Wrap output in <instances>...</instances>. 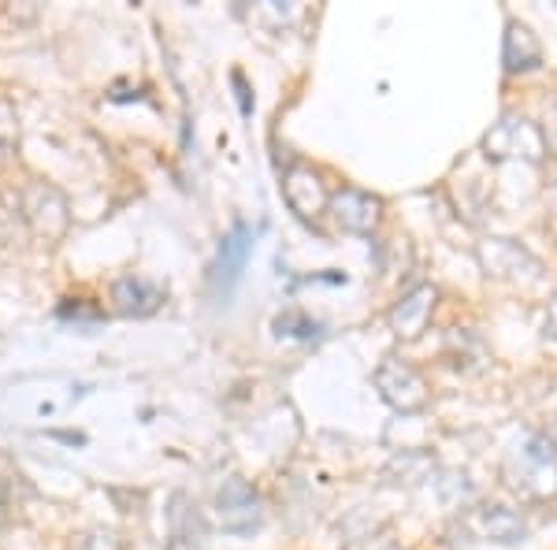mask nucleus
I'll return each instance as SVG.
<instances>
[{
    "instance_id": "f257e3e1",
    "label": "nucleus",
    "mask_w": 557,
    "mask_h": 550,
    "mask_svg": "<svg viewBox=\"0 0 557 550\" xmlns=\"http://www.w3.org/2000/svg\"><path fill=\"white\" fill-rule=\"evenodd\" d=\"M502 480L532 506L557 499V447L546 436H524L502 462Z\"/></svg>"
},
{
    "instance_id": "f03ea898",
    "label": "nucleus",
    "mask_w": 557,
    "mask_h": 550,
    "mask_svg": "<svg viewBox=\"0 0 557 550\" xmlns=\"http://www.w3.org/2000/svg\"><path fill=\"white\" fill-rule=\"evenodd\" d=\"M483 152L491 160H528V164H543L550 142L539 123L524 115H502L494 127L483 134Z\"/></svg>"
},
{
    "instance_id": "7ed1b4c3",
    "label": "nucleus",
    "mask_w": 557,
    "mask_h": 550,
    "mask_svg": "<svg viewBox=\"0 0 557 550\" xmlns=\"http://www.w3.org/2000/svg\"><path fill=\"white\" fill-rule=\"evenodd\" d=\"M215 517H220L223 531H231V536L257 531L260 521H264V502H260L257 487L246 484L242 476L223 480V487L215 491Z\"/></svg>"
},
{
    "instance_id": "20e7f679",
    "label": "nucleus",
    "mask_w": 557,
    "mask_h": 550,
    "mask_svg": "<svg viewBox=\"0 0 557 550\" xmlns=\"http://www.w3.org/2000/svg\"><path fill=\"white\" fill-rule=\"evenodd\" d=\"M375 391H380L383 402L394 405L398 413H420L428 405L424 376L401 357H383V365L375 368Z\"/></svg>"
},
{
    "instance_id": "39448f33",
    "label": "nucleus",
    "mask_w": 557,
    "mask_h": 550,
    "mask_svg": "<svg viewBox=\"0 0 557 550\" xmlns=\"http://www.w3.org/2000/svg\"><path fill=\"white\" fill-rule=\"evenodd\" d=\"M253 242H257V231L246 228V223H235L220 242V254H215V265H212V291L215 297H231V291L238 286L242 272H246L249 257H253Z\"/></svg>"
},
{
    "instance_id": "423d86ee",
    "label": "nucleus",
    "mask_w": 557,
    "mask_h": 550,
    "mask_svg": "<svg viewBox=\"0 0 557 550\" xmlns=\"http://www.w3.org/2000/svg\"><path fill=\"white\" fill-rule=\"evenodd\" d=\"M465 528L472 531L483 543H498V547H517L528 539V521L520 513L506 506H480L465 517Z\"/></svg>"
},
{
    "instance_id": "0eeeda50",
    "label": "nucleus",
    "mask_w": 557,
    "mask_h": 550,
    "mask_svg": "<svg viewBox=\"0 0 557 550\" xmlns=\"http://www.w3.org/2000/svg\"><path fill=\"white\" fill-rule=\"evenodd\" d=\"M331 212H335V220L343 231L372 234L375 228H380L383 201L368 191H357V186H343L338 194H331Z\"/></svg>"
},
{
    "instance_id": "6e6552de",
    "label": "nucleus",
    "mask_w": 557,
    "mask_h": 550,
    "mask_svg": "<svg viewBox=\"0 0 557 550\" xmlns=\"http://www.w3.org/2000/svg\"><path fill=\"white\" fill-rule=\"evenodd\" d=\"M438 291L431 283L412 286L409 294H401L391 309V331L398 339H420L431 323V313H435Z\"/></svg>"
},
{
    "instance_id": "1a4fd4ad",
    "label": "nucleus",
    "mask_w": 557,
    "mask_h": 550,
    "mask_svg": "<svg viewBox=\"0 0 557 550\" xmlns=\"http://www.w3.org/2000/svg\"><path fill=\"white\" fill-rule=\"evenodd\" d=\"M283 197L301 220H317L323 209H331V194L320 183V175L312 168H290L283 179Z\"/></svg>"
},
{
    "instance_id": "9d476101",
    "label": "nucleus",
    "mask_w": 557,
    "mask_h": 550,
    "mask_svg": "<svg viewBox=\"0 0 557 550\" xmlns=\"http://www.w3.org/2000/svg\"><path fill=\"white\" fill-rule=\"evenodd\" d=\"M480 260H483V268H487V276H498V279H520V268L543 272L539 260L509 239H487L480 246Z\"/></svg>"
},
{
    "instance_id": "9b49d317",
    "label": "nucleus",
    "mask_w": 557,
    "mask_h": 550,
    "mask_svg": "<svg viewBox=\"0 0 557 550\" xmlns=\"http://www.w3.org/2000/svg\"><path fill=\"white\" fill-rule=\"evenodd\" d=\"M112 302L123 317H152L164 305V291L141 276H127L112 286Z\"/></svg>"
},
{
    "instance_id": "f8f14e48",
    "label": "nucleus",
    "mask_w": 557,
    "mask_h": 550,
    "mask_svg": "<svg viewBox=\"0 0 557 550\" xmlns=\"http://www.w3.org/2000/svg\"><path fill=\"white\" fill-rule=\"evenodd\" d=\"M168 531H172V550H205V521L186 494H172Z\"/></svg>"
},
{
    "instance_id": "ddd939ff",
    "label": "nucleus",
    "mask_w": 557,
    "mask_h": 550,
    "mask_svg": "<svg viewBox=\"0 0 557 550\" xmlns=\"http://www.w3.org/2000/svg\"><path fill=\"white\" fill-rule=\"evenodd\" d=\"M502 60H506V71H532L543 64V45L532 34L528 23H509L506 26V45H502Z\"/></svg>"
},
{
    "instance_id": "4468645a",
    "label": "nucleus",
    "mask_w": 557,
    "mask_h": 550,
    "mask_svg": "<svg viewBox=\"0 0 557 550\" xmlns=\"http://www.w3.org/2000/svg\"><path fill=\"white\" fill-rule=\"evenodd\" d=\"M75 550H115V536L112 531H89L75 543Z\"/></svg>"
},
{
    "instance_id": "2eb2a0df",
    "label": "nucleus",
    "mask_w": 557,
    "mask_h": 550,
    "mask_svg": "<svg viewBox=\"0 0 557 550\" xmlns=\"http://www.w3.org/2000/svg\"><path fill=\"white\" fill-rule=\"evenodd\" d=\"M546 335L557 342V297L550 305H546Z\"/></svg>"
},
{
    "instance_id": "dca6fc26",
    "label": "nucleus",
    "mask_w": 557,
    "mask_h": 550,
    "mask_svg": "<svg viewBox=\"0 0 557 550\" xmlns=\"http://www.w3.org/2000/svg\"><path fill=\"white\" fill-rule=\"evenodd\" d=\"M235 89H238V101H242V112H246V115H249V108H253V105H249V94H246V78H242V75H235Z\"/></svg>"
},
{
    "instance_id": "f3484780",
    "label": "nucleus",
    "mask_w": 557,
    "mask_h": 550,
    "mask_svg": "<svg viewBox=\"0 0 557 550\" xmlns=\"http://www.w3.org/2000/svg\"><path fill=\"white\" fill-rule=\"evenodd\" d=\"M546 439H550V443L557 447V417H554V424H550V431H546Z\"/></svg>"
},
{
    "instance_id": "a211bd4d",
    "label": "nucleus",
    "mask_w": 557,
    "mask_h": 550,
    "mask_svg": "<svg viewBox=\"0 0 557 550\" xmlns=\"http://www.w3.org/2000/svg\"><path fill=\"white\" fill-rule=\"evenodd\" d=\"M554 149H557V134H554Z\"/></svg>"
},
{
    "instance_id": "6ab92c4d",
    "label": "nucleus",
    "mask_w": 557,
    "mask_h": 550,
    "mask_svg": "<svg viewBox=\"0 0 557 550\" xmlns=\"http://www.w3.org/2000/svg\"><path fill=\"white\" fill-rule=\"evenodd\" d=\"M0 510H4V499H0Z\"/></svg>"
},
{
    "instance_id": "aec40b11",
    "label": "nucleus",
    "mask_w": 557,
    "mask_h": 550,
    "mask_svg": "<svg viewBox=\"0 0 557 550\" xmlns=\"http://www.w3.org/2000/svg\"><path fill=\"white\" fill-rule=\"evenodd\" d=\"M394 550H398V547H394Z\"/></svg>"
}]
</instances>
